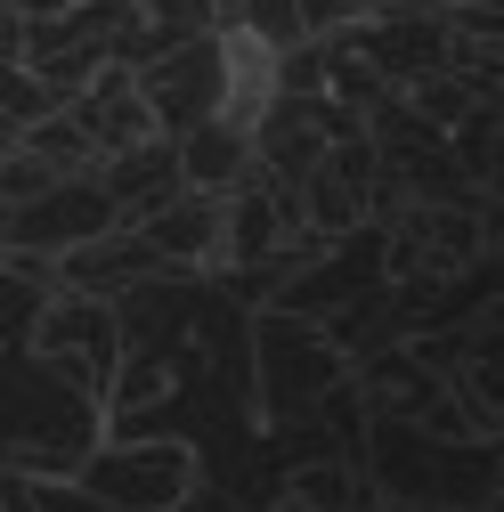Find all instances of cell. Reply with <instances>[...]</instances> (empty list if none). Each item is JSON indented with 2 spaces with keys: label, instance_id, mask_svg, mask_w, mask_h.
Wrapping results in <instances>:
<instances>
[{
  "label": "cell",
  "instance_id": "52a82bcc",
  "mask_svg": "<svg viewBox=\"0 0 504 512\" xmlns=\"http://www.w3.org/2000/svg\"><path fill=\"white\" fill-rule=\"evenodd\" d=\"M139 277H163V261H155V244H147L131 220H114L106 236H90V244H74V252H57V285H66V293H90V301L131 293Z\"/></svg>",
  "mask_w": 504,
  "mask_h": 512
},
{
  "label": "cell",
  "instance_id": "9a60e30c",
  "mask_svg": "<svg viewBox=\"0 0 504 512\" xmlns=\"http://www.w3.org/2000/svg\"><path fill=\"white\" fill-rule=\"evenodd\" d=\"M17 480H25V472H17ZM17 512H114V504H106V496H90L82 480H25Z\"/></svg>",
  "mask_w": 504,
  "mask_h": 512
},
{
  "label": "cell",
  "instance_id": "ac0fdd59",
  "mask_svg": "<svg viewBox=\"0 0 504 512\" xmlns=\"http://www.w3.org/2000/svg\"><path fill=\"white\" fill-rule=\"evenodd\" d=\"M171 512H236V496H228V488H212V480H196V488H187Z\"/></svg>",
  "mask_w": 504,
  "mask_h": 512
},
{
  "label": "cell",
  "instance_id": "2e32d148",
  "mask_svg": "<svg viewBox=\"0 0 504 512\" xmlns=\"http://www.w3.org/2000/svg\"><path fill=\"white\" fill-rule=\"evenodd\" d=\"M49 179H66V171H49V163H41V155H25V147H0V204L41 196Z\"/></svg>",
  "mask_w": 504,
  "mask_h": 512
},
{
  "label": "cell",
  "instance_id": "277c9868",
  "mask_svg": "<svg viewBox=\"0 0 504 512\" xmlns=\"http://www.w3.org/2000/svg\"><path fill=\"white\" fill-rule=\"evenodd\" d=\"M114 220L122 212H114V196L98 187V171H66V179H49L41 196L0 204V252H25V261H49L57 269V252L106 236Z\"/></svg>",
  "mask_w": 504,
  "mask_h": 512
},
{
  "label": "cell",
  "instance_id": "ba28073f",
  "mask_svg": "<svg viewBox=\"0 0 504 512\" xmlns=\"http://www.w3.org/2000/svg\"><path fill=\"white\" fill-rule=\"evenodd\" d=\"M66 114L90 131V147H98V163L106 155H122V147H139L155 122H147V106H139V82H131V66H98L74 98H66Z\"/></svg>",
  "mask_w": 504,
  "mask_h": 512
},
{
  "label": "cell",
  "instance_id": "8992f818",
  "mask_svg": "<svg viewBox=\"0 0 504 512\" xmlns=\"http://www.w3.org/2000/svg\"><path fill=\"white\" fill-rule=\"evenodd\" d=\"M163 269H187V277H212L220 269V196H196V187H179V196H163L155 212L131 220Z\"/></svg>",
  "mask_w": 504,
  "mask_h": 512
},
{
  "label": "cell",
  "instance_id": "8fae6325",
  "mask_svg": "<svg viewBox=\"0 0 504 512\" xmlns=\"http://www.w3.org/2000/svg\"><path fill=\"white\" fill-rule=\"evenodd\" d=\"M9 147H25V155H41L49 171H98V147H90V131L57 106V114H41V122H25V131L9 139Z\"/></svg>",
  "mask_w": 504,
  "mask_h": 512
},
{
  "label": "cell",
  "instance_id": "30bf717a",
  "mask_svg": "<svg viewBox=\"0 0 504 512\" xmlns=\"http://www.w3.org/2000/svg\"><path fill=\"white\" fill-rule=\"evenodd\" d=\"M171 147H179V179L196 187V196H228V187L252 179V131H244V122H228V114L196 122V131H179Z\"/></svg>",
  "mask_w": 504,
  "mask_h": 512
},
{
  "label": "cell",
  "instance_id": "5bb4252c",
  "mask_svg": "<svg viewBox=\"0 0 504 512\" xmlns=\"http://www.w3.org/2000/svg\"><path fill=\"white\" fill-rule=\"evenodd\" d=\"M228 25H244L252 41H269V49H285V41H301V0H236Z\"/></svg>",
  "mask_w": 504,
  "mask_h": 512
},
{
  "label": "cell",
  "instance_id": "7a4b0ae2",
  "mask_svg": "<svg viewBox=\"0 0 504 512\" xmlns=\"http://www.w3.org/2000/svg\"><path fill=\"white\" fill-rule=\"evenodd\" d=\"M25 350H33L57 382H74L82 399H106V374H114V358H122L114 301H90V293L49 285L41 309H33V326H25Z\"/></svg>",
  "mask_w": 504,
  "mask_h": 512
},
{
  "label": "cell",
  "instance_id": "7c38bea8",
  "mask_svg": "<svg viewBox=\"0 0 504 512\" xmlns=\"http://www.w3.org/2000/svg\"><path fill=\"white\" fill-rule=\"evenodd\" d=\"M57 106H66V98H57L33 66H25V57H0V147H9L17 131H25V122H41V114H57Z\"/></svg>",
  "mask_w": 504,
  "mask_h": 512
},
{
  "label": "cell",
  "instance_id": "e0dca14e",
  "mask_svg": "<svg viewBox=\"0 0 504 512\" xmlns=\"http://www.w3.org/2000/svg\"><path fill=\"white\" fill-rule=\"evenodd\" d=\"M366 17V0H301V33H342Z\"/></svg>",
  "mask_w": 504,
  "mask_h": 512
},
{
  "label": "cell",
  "instance_id": "9c48e42d",
  "mask_svg": "<svg viewBox=\"0 0 504 512\" xmlns=\"http://www.w3.org/2000/svg\"><path fill=\"white\" fill-rule=\"evenodd\" d=\"M98 187H106V196H114V212L122 220H139V212H155L163 196H179V147L163 139V131H147L139 147H122V155H106L98 163Z\"/></svg>",
  "mask_w": 504,
  "mask_h": 512
},
{
  "label": "cell",
  "instance_id": "3957f363",
  "mask_svg": "<svg viewBox=\"0 0 504 512\" xmlns=\"http://www.w3.org/2000/svg\"><path fill=\"white\" fill-rule=\"evenodd\" d=\"M74 480L90 496H106L114 512H171L204 472H196V447L187 439H98Z\"/></svg>",
  "mask_w": 504,
  "mask_h": 512
},
{
  "label": "cell",
  "instance_id": "4fadbf2b",
  "mask_svg": "<svg viewBox=\"0 0 504 512\" xmlns=\"http://www.w3.org/2000/svg\"><path fill=\"white\" fill-rule=\"evenodd\" d=\"M228 9H236V0H139V17L163 25L171 41H187V33H220Z\"/></svg>",
  "mask_w": 504,
  "mask_h": 512
},
{
  "label": "cell",
  "instance_id": "5b68a950",
  "mask_svg": "<svg viewBox=\"0 0 504 512\" xmlns=\"http://www.w3.org/2000/svg\"><path fill=\"white\" fill-rule=\"evenodd\" d=\"M131 82H139V106L163 139L196 131V122L220 114V33H187V41L155 49L147 66H131Z\"/></svg>",
  "mask_w": 504,
  "mask_h": 512
},
{
  "label": "cell",
  "instance_id": "6da1fadb",
  "mask_svg": "<svg viewBox=\"0 0 504 512\" xmlns=\"http://www.w3.org/2000/svg\"><path fill=\"white\" fill-rule=\"evenodd\" d=\"M342 374H350V358L326 342V326L285 317V309H252V415L261 423L309 415Z\"/></svg>",
  "mask_w": 504,
  "mask_h": 512
}]
</instances>
